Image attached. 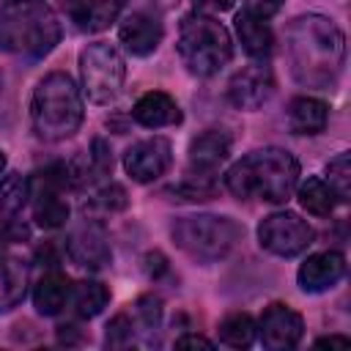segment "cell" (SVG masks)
Here are the masks:
<instances>
[{"mask_svg": "<svg viewBox=\"0 0 351 351\" xmlns=\"http://www.w3.org/2000/svg\"><path fill=\"white\" fill-rule=\"evenodd\" d=\"M285 55L293 80L310 90H332L346 63V36L324 14H302L288 25Z\"/></svg>", "mask_w": 351, "mask_h": 351, "instance_id": "cell-1", "label": "cell"}, {"mask_svg": "<svg viewBox=\"0 0 351 351\" xmlns=\"http://www.w3.org/2000/svg\"><path fill=\"white\" fill-rule=\"evenodd\" d=\"M299 184V162L285 148H258L233 162L225 173V189L239 200L285 203Z\"/></svg>", "mask_w": 351, "mask_h": 351, "instance_id": "cell-2", "label": "cell"}, {"mask_svg": "<svg viewBox=\"0 0 351 351\" xmlns=\"http://www.w3.org/2000/svg\"><path fill=\"white\" fill-rule=\"evenodd\" d=\"M85 118L82 90L66 71H49L30 96V123L38 140L60 143L80 132Z\"/></svg>", "mask_w": 351, "mask_h": 351, "instance_id": "cell-3", "label": "cell"}, {"mask_svg": "<svg viewBox=\"0 0 351 351\" xmlns=\"http://www.w3.org/2000/svg\"><path fill=\"white\" fill-rule=\"evenodd\" d=\"M60 41V19L44 0L0 3V52L44 58Z\"/></svg>", "mask_w": 351, "mask_h": 351, "instance_id": "cell-4", "label": "cell"}, {"mask_svg": "<svg viewBox=\"0 0 351 351\" xmlns=\"http://www.w3.org/2000/svg\"><path fill=\"white\" fill-rule=\"evenodd\" d=\"M178 58L195 77L219 74L233 58V38L222 22L211 14H186L178 27Z\"/></svg>", "mask_w": 351, "mask_h": 351, "instance_id": "cell-5", "label": "cell"}, {"mask_svg": "<svg viewBox=\"0 0 351 351\" xmlns=\"http://www.w3.org/2000/svg\"><path fill=\"white\" fill-rule=\"evenodd\" d=\"M170 236L186 258L197 263H217L241 241L244 228L225 214H189L173 222Z\"/></svg>", "mask_w": 351, "mask_h": 351, "instance_id": "cell-6", "label": "cell"}, {"mask_svg": "<svg viewBox=\"0 0 351 351\" xmlns=\"http://www.w3.org/2000/svg\"><path fill=\"white\" fill-rule=\"evenodd\" d=\"M126 80V60L115 44L93 41L80 52V90L93 104H110Z\"/></svg>", "mask_w": 351, "mask_h": 351, "instance_id": "cell-7", "label": "cell"}, {"mask_svg": "<svg viewBox=\"0 0 351 351\" xmlns=\"http://www.w3.org/2000/svg\"><path fill=\"white\" fill-rule=\"evenodd\" d=\"M69 170L66 162H49L30 178V200H33V219L44 230H55L69 219Z\"/></svg>", "mask_w": 351, "mask_h": 351, "instance_id": "cell-8", "label": "cell"}, {"mask_svg": "<svg viewBox=\"0 0 351 351\" xmlns=\"http://www.w3.org/2000/svg\"><path fill=\"white\" fill-rule=\"evenodd\" d=\"M315 239L313 225L296 211H271L258 222V244L277 258L302 255Z\"/></svg>", "mask_w": 351, "mask_h": 351, "instance_id": "cell-9", "label": "cell"}, {"mask_svg": "<svg viewBox=\"0 0 351 351\" xmlns=\"http://www.w3.org/2000/svg\"><path fill=\"white\" fill-rule=\"evenodd\" d=\"M63 250L71 263H77L80 269H88V271H101L112 261L110 236H107L104 225L96 219H85V222L74 225L63 241Z\"/></svg>", "mask_w": 351, "mask_h": 351, "instance_id": "cell-10", "label": "cell"}, {"mask_svg": "<svg viewBox=\"0 0 351 351\" xmlns=\"http://www.w3.org/2000/svg\"><path fill=\"white\" fill-rule=\"evenodd\" d=\"M173 165V145L167 137H145L126 148L123 154V170L137 184H151L159 176H165Z\"/></svg>", "mask_w": 351, "mask_h": 351, "instance_id": "cell-11", "label": "cell"}, {"mask_svg": "<svg viewBox=\"0 0 351 351\" xmlns=\"http://www.w3.org/2000/svg\"><path fill=\"white\" fill-rule=\"evenodd\" d=\"M274 88H277V82H274L271 66H266L263 60H255V63L241 66L230 77L228 99L236 110H258L271 99Z\"/></svg>", "mask_w": 351, "mask_h": 351, "instance_id": "cell-12", "label": "cell"}, {"mask_svg": "<svg viewBox=\"0 0 351 351\" xmlns=\"http://www.w3.org/2000/svg\"><path fill=\"white\" fill-rule=\"evenodd\" d=\"M302 335H304V318L293 307L280 302L269 304L258 321V337L271 351H285L299 346Z\"/></svg>", "mask_w": 351, "mask_h": 351, "instance_id": "cell-13", "label": "cell"}, {"mask_svg": "<svg viewBox=\"0 0 351 351\" xmlns=\"http://www.w3.org/2000/svg\"><path fill=\"white\" fill-rule=\"evenodd\" d=\"M162 38H165V25L159 22V16L154 11H132L123 16V22L118 27V41L134 58L154 55L159 49Z\"/></svg>", "mask_w": 351, "mask_h": 351, "instance_id": "cell-14", "label": "cell"}, {"mask_svg": "<svg viewBox=\"0 0 351 351\" xmlns=\"http://www.w3.org/2000/svg\"><path fill=\"white\" fill-rule=\"evenodd\" d=\"M346 274V255L337 250L313 252L304 258V263L296 271V282L304 293H324L335 288Z\"/></svg>", "mask_w": 351, "mask_h": 351, "instance_id": "cell-15", "label": "cell"}, {"mask_svg": "<svg viewBox=\"0 0 351 351\" xmlns=\"http://www.w3.org/2000/svg\"><path fill=\"white\" fill-rule=\"evenodd\" d=\"M189 173L214 176V170L230 156V137L219 129H206L189 143Z\"/></svg>", "mask_w": 351, "mask_h": 351, "instance_id": "cell-16", "label": "cell"}, {"mask_svg": "<svg viewBox=\"0 0 351 351\" xmlns=\"http://www.w3.org/2000/svg\"><path fill=\"white\" fill-rule=\"evenodd\" d=\"M132 118L140 126H145V129H165V126L181 123V107H178V101L170 93H165V90H148V93H143L134 101Z\"/></svg>", "mask_w": 351, "mask_h": 351, "instance_id": "cell-17", "label": "cell"}, {"mask_svg": "<svg viewBox=\"0 0 351 351\" xmlns=\"http://www.w3.org/2000/svg\"><path fill=\"white\" fill-rule=\"evenodd\" d=\"M123 5H126V0H71L69 3V16L77 25V30L99 33L121 16Z\"/></svg>", "mask_w": 351, "mask_h": 351, "instance_id": "cell-18", "label": "cell"}, {"mask_svg": "<svg viewBox=\"0 0 351 351\" xmlns=\"http://www.w3.org/2000/svg\"><path fill=\"white\" fill-rule=\"evenodd\" d=\"M69 299H71V280L58 271V269H49L47 274L38 277L36 288H33V307L36 313L41 315H58L69 307Z\"/></svg>", "mask_w": 351, "mask_h": 351, "instance_id": "cell-19", "label": "cell"}, {"mask_svg": "<svg viewBox=\"0 0 351 351\" xmlns=\"http://www.w3.org/2000/svg\"><path fill=\"white\" fill-rule=\"evenodd\" d=\"M233 22H236V36H239V41H241V47H244V52L250 58L266 60L274 52V33H271L266 19L252 16V14H247L241 8Z\"/></svg>", "mask_w": 351, "mask_h": 351, "instance_id": "cell-20", "label": "cell"}, {"mask_svg": "<svg viewBox=\"0 0 351 351\" xmlns=\"http://www.w3.org/2000/svg\"><path fill=\"white\" fill-rule=\"evenodd\" d=\"M329 121V107L326 101L315 99V96H293L288 104V126L293 134L302 137H313L318 132L326 129Z\"/></svg>", "mask_w": 351, "mask_h": 351, "instance_id": "cell-21", "label": "cell"}, {"mask_svg": "<svg viewBox=\"0 0 351 351\" xmlns=\"http://www.w3.org/2000/svg\"><path fill=\"white\" fill-rule=\"evenodd\" d=\"M27 293V266L19 258H0V313H11Z\"/></svg>", "mask_w": 351, "mask_h": 351, "instance_id": "cell-22", "label": "cell"}, {"mask_svg": "<svg viewBox=\"0 0 351 351\" xmlns=\"http://www.w3.org/2000/svg\"><path fill=\"white\" fill-rule=\"evenodd\" d=\"M296 197H299V206L313 217H329L337 206L335 189L321 176H307L302 184H296Z\"/></svg>", "mask_w": 351, "mask_h": 351, "instance_id": "cell-23", "label": "cell"}, {"mask_svg": "<svg viewBox=\"0 0 351 351\" xmlns=\"http://www.w3.org/2000/svg\"><path fill=\"white\" fill-rule=\"evenodd\" d=\"M71 310L80 318H96L107 304H110V288L99 280H80L71 282Z\"/></svg>", "mask_w": 351, "mask_h": 351, "instance_id": "cell-24", "label": "cell"}, {"mask_svg": "<svg viewBox=\"0 0 351 351\" xmlns=\"http://www.w3.org/2000/svg\"><path fill=\"white\" fill-rule=\"evenodd\" d=\"M258 337V324L250 313H230L219 321V340L230 348H247Z\"/></svg>", "mask_w": 351, "mask_h": 351, "instance_id": "cell-25", "label": "cell"}, {"mask_svg": "<svg viewBox=\"0 0 351 351\" xmlns=\"http://www.w3.org/2000/svg\"><path fill=\"white\" fill-rule=\"evenodd\" d=\"M30 200V178L8 173L0 178V217H16Z\"/></svg>", "mask_w": 351, "mask_h": 351, "instance_id": "cell-26", "label": "cell"}, {"mask_svg": "<svg viewBox=\"0 0 351 351\" xmlns=\"http://www.w3.org/2000/svg\"><path fill=\"white\" fill-rule=\"evenodd\" d=\"M326 184L335 189L337 200L351 197V154L340 151L335 159L326 162Z\"/></svg>", "mask_w": 351, "mask_h": 351, "instance_id": "cell-27", "label": "cell"}, {"mask_svg": "<svg viewBox=\"0 0 351 351\" xmlns=\"http://www.w3.org/2000/svg\"><path fill=\"white\" fill-rule=\"evenodd\" d=\"M126 203H129V197L121 184H104L101 189H96L90 195V203L85 208L99 211V214H115V211H123Z\"/></svg>", "mask_w": 351, "mask_h": 351, "instance_id": "cell-28", "label": "cell"}, {"mask_svg": "<svg viewBox=\"0 0 351 351\" xmlns=\"http://www.w3.org/2000/svg\"><path fill=\"white\" fill-rule=\"evenodd\" d=\"M137 321L129 315V313H118L110 324H107V332H104V346L107 348H129L134 343V335H137Z\"/></svg>", "mask_w": 351, "mask_h": 351, "instance_id": "cell-29", "label": "cell"}, {"mask_svg": "<svg viewBox=\"0 0 351 351\" xmlns=\"http://www.w3.org/2000/svg\"><path fill=\"white\" fill-rule=\"evenodd\" d=\"M132 318L137 321L140 329H156L159 321H162V299L154 296V293L140 296L132 307Z\"/></svg>", "mask_w": 351, "mask_h": 351, "instance_id": "cell-30", "label": "cell"}, {"mask_svg": "<svg viewBox=\"0 0 351 351\" xmlns=\"http://www.w3.org/2000/svg\"><path fill=\"white\" fill-rule=\"evenodd\" d=\"M88 156H90V165H93L96 178H104V176H110V173H112V148H110L101 137H96V140L90 143Z\"/></svg>", "mask_w": 351, "mask_h": 351, "instance_id": "cell-31", "label": "cell"}, {"mask_svg": "<svg viewBox=\"0 0 351 351\" xmlns=\"http://www.w3.org/2000/svg\"><path fill=\"white\" fill-rule=\"evenodd\" d=\"M282 3L285 0H244V11L252 14V16L269 19V16H274L282 8Z\"/></svg>", "mask_w": 351, "mask_h": 351, "instance_id": "cell-32", "label": "cell"}, {"mask_svg": "<svg viewBox=\"0 0 351 351\" xmlns=\"http://www.w3.org/2000/svg\"><path fill=\"white\" fill-rule=\"evenodd\" d=\"M143 261H145V271H148V277H151V280H159L162 274H167V271H170V263H167V258H165L159 250L148 252Z\"/></svg>", "mask_w": 351, "mask_h": 351, "instance_id": "cell-33", "label": "cell"}, {"mask_svg": "<svg viewBox=\"0 0 351 351\" xmlns=\"http://www.w3.org/2000/svg\"><path fill=\"white\" fill-rule=\"evenodd\" d=\"M195 3V11L200 14H222L228 8H233L236 0H192Z\"/></svg>", "mask_w": 351, "mask_h": 351, "instance_id": "cell-34", "label": "cell"}, {"mask_svg": "<svg viewBox=\"0 0 351 351\" xmlns=\"http://www.w3.org/2000/svg\"><path fill=\"white\" fill-rule=\"evenodd\" d=\"M211 348L214 346V340H208V337H203V335H181V337H176V348Z\"/></svg>", "mask_w": 351, "mask_h": 351, "instance_id": "cell-35", "label": "cell"}, {"mask_svg": "<svg viewBox=\"0 0 351 351\" xmlns=\"http://www.w3.org/2000/svg\"><path fill=\"white\" fill-rule=\"evenodd\" d=\"M315 346H351V337H346V335H326V337H318L315 340Z\"/></svg>", "mask_w": 351, "mask_h": 351, "instance_id": "cell-36", "label": "cell"}, {"mask_svg": "<svg viewBox=\"0 0 351 351\" xmlns=\"http://www.w3.org/2000/svg\"><path fill=\"white\" fill-rule=\"evenodd\" d=\"M151 5H156V8H173L178 0H148Z\"/></svg>", "mask_w": 351, "mask_h": 351, "instance_id": "cell-37", "label": "cell"}, {"mask_svg": "<svg viewBox=\"0 0 351 351\" xmlns=\"http://www.w3.org/2000/svg\"><path fill=\"white\" fill-rule=\"evenodd\" d=\"M3 170H5V154L0 151V173H3Z\"/></svg>", "mask_w": 351, "mask_h": 351, "instance_id": "cell-38", "label": "cell"}]
</instances>
